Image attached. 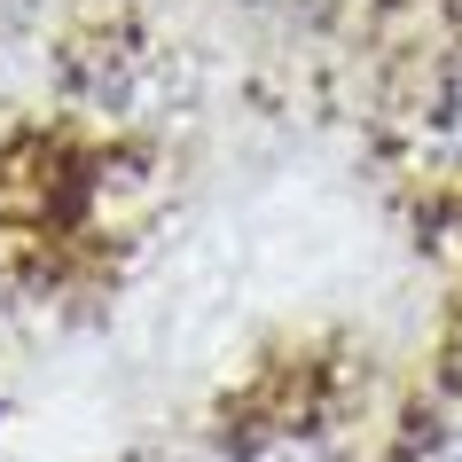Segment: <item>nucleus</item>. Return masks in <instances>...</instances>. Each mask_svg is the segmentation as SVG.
<instances>
[{
  "mask_svg": "<svg viewBox=\"0 0 462 462\" xmlns=\"http://www.w3.org/2000/svg\"><path fill=\"white\" fill-rule=\"evenodd\" d=\"M400 142H408L415 172L431 180H462V55H439L415 79L408 110H400Z\"/></svg>",
  "mask_w": 462,
  "mask_h": 462,
  "instance_id": "obj_1",
  "label": "nucleus"
},
{
  "mask_svg": "<svg viewBox=\"0 0 462 462\" xmlns=\"http://www.w3.org/2000/svg\"><path fill=\"white\" fill-rule=\"evenodd\" d=\"M400 462H462V423H439V431H423Z\"/></svg>",
  "mask_w": 462,
  "mask_h": 462,
  "instance_id": "obj_2",
  "label": "nucleus"
},
{
  "mask_svg": "<svg viewBox=\"0 0 462 462\" xmlns=\"http://www.w3.org/2000/svg\"><path fill=\"white\" fill-rule=\"evenodd\" d=\"M244 8H298V0H244Z\"/></svg>",
  "mask_w": 462,
  "mask_h": 462,
  "instance_id": "obj_3",
  "label": "nucleus"
}]
</instances>
